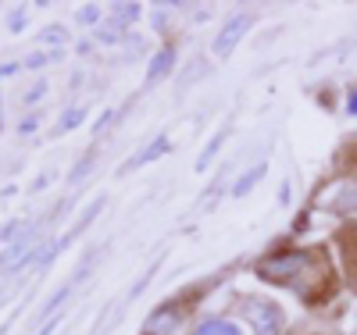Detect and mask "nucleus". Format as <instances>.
I'll return each mask as SVG.
<instances>
[{
	"label": "nucleus",
	"mask_w": 357,
	"mask_h": 335,
	"mask_svg": "<svg viewBox=\"0 0 357 335\" xmlns=\"http://www.w3.org/2000/svg\"><path fill=\"white\" fill-rule=\"evenodd\" d=\"M250 25H254V15H250V11H240V15H232V18H229V22L222 25L218 40H215V54H218V57L232 54V50H236V43H240V36L247 33Z\"/></svg>",
	"instance_id": "nucleus-3"
},
{
	"label": "nucleus",
	"mask_w": 357,
	"mask_h": 335,
	"mask_svg": "<svg viewBox=\"0 0 357 335\" xmlns=\"http://www.w3.org/2000/svg\"><path fill=\"white\" fill-rule=\"evenodd\" d=\"M15 72H18L15 65H0V75H15Z\"/></svg>",
	"instance_id": "nucleus-16"
},
{
	"label": "nucleus",
	"mask_w": 357,
	"mask_h": 335,
	"mask_svg": "<svg viewBox=\"0 0 357 335\" xmlns=\"http://www.w3.org/2000/svg\"><path fill=\"white\" fill-rule=\"evenodd\" d=\"M172 65H175V50L172 47H165L154 61H151V72H146V86H154V82H161L168 72H172Z\"/></svg>",
	"instance_id": "nucleus-5"
},
{
	"label": "nucleus",
	"mask_w": 357,
	"mask_h": 335,
	"mask_svg": "<svg viewBox=\"0 0 357 335\" xmlns=\"http://www.w3.org/2000/svg\"><path fill=\"white\" fill-rule=\"evenodd\" d=\"M29 254H33V239H29V235H25V239H15L11 247H8V254L0 257V267L8 271V267H15V264L29 260Z\"/></svg>",
	"instance_id": "nucleus-6"
},
{
	"label": "nucleus",
	"mask_w": 357,
	"mask_h": 335,
	"mask_svg": "<svg viewBox=\"0 0 357 335\" xmlns=\"http://www.w3.org/2000/svg\"><path fill=\"white\" fill-rule=\"evenodd\" d=\"M175 321H178V314L172 307H161V311H154L151 321H146V332L151 335H168V332H175Z\"/></svg>",
	"instance_id": "nucleus-7"
},
{
	"label": "nucleus",
	"mask_w": 357,
	"mask_h": 335,
	"mask_svg": "<svg viewBox=\"0 0 357 335\" xmlns=\"http://www.w3.org/2000/svg\"><path fill=\"white\" fill-rule=\"evenodd\" d=\"M261 275L301 293V275H325V271H321V260L314 254L293 250V254H279V257L261 260Z\"/></svg>",
	"instance_id": "nucleus-1"
},
{
	"label": "nucleus",
	"mask_w": 357,
	"mask_h": 335,
	"mask_svg": "<svg viewBox=\"0 0 357 335\" xmlns=\"http://www.w3.org/2000/svg\"><path fill=\"white\" fill-rule=\"evenodd\" d=\"M197 335H243V332L236 325H229V321H204L197 328Z\"/></svg>",
	"instance_id": "nucleus-9"
},
{
	"label": "nucleus",
	"mask_w": 357,
	"mask_h": 335,
	"mask_svg": "<svg viewBox=\"0 0 357 335\" xmlns=\"http://www.w3.org/2000/svg\"><path fill=\"white\" fill-rule=\"evenodd\" d=\"M222 143H225V132H218L211 143H207V150H204V154H200V161H197V171H204L207 164H211V157L218 154V146H222Z\"/></svg>",
	"instance_id": "nucleus-10"
},
{
	"label": "nucleus",
	"mask_w": 357,
	"mask_h": 335,
	"mask_svg": "<svg viewBox=\"0 0 357 335\" xmlns=\"http://www.w3.org/2000/svg\"><path fill=\"white\" fill-rule=\"evenodd\" d=\"M54 328H57V321H50V325H43V328H40V332H36V335H50V332H54Z\"/></svg>",
	"instance_id": "nucleus-15"
},
{
	"label": "nucleus",
	"mask_w": 357,
	"mask_h": 335,
	"mask_svg": "<svg viewBox=\"0 0 357 335\" xmlns=\"http://www.w3.org/2000/svg\"><path fill=\"white\" fill-rule=\"evenodd\" d=\"M264 168H268V164L261 161V164H254V168H250L247 175H240V182H236V189H232V193H236V196H247V193L254 189V182H257V178L264 175Z\"/></svg>",
	"instance_id": "nucleus-8"
},
{
	"label": "nucleus",
	"mask_w": 357,
	"mask_h": 335,
	"mask_svg": "<svg viewBox=\"0 0 357 335\" xmlns=\"http://www.w3.org/2000/svg\"><path fill=\"white\" fill-rule=\"evenodd\" d=\"M93 164H97V157H93V154H86V161H79V164H75V171L68 175V182H79V178H82L89 168H93Z\"/></svg>",
	"instance_id": "nucleus-13"
},
{
	"label": "nucleus",
	"mask_w": 357,
	"mask_h": 335,
	"mask_svg": "<svg viewBox=\"0 0 357 335\" xmlns=\"http://www.w3.org/2000/svg\"><path fill=\"white\" fill-rule=\"evenodd\" d=\"M243 311H247V318L257 325V335H279V328H282V311L275 307V303L250 299Z\"/></svg>",
	"instance_id": "nucleus-2"
},
{
	"label": "nucleus",
	"mask_w": 357,
	"mask_h": 335,
	"mask_svg": "<svg viewBox=\"0 0 357 335\" xmlns=\"http://www.w3.org/2000/svg\"><path fill=\"white\" fill-rule=\"evenodd\" d=\"M40 40H43V43H54V40H57V43H65L68 33H65L61 25H50V29H43V33H40Z\"/></svg>",
	"instance_id": "nucleus-12"
},
{
	"label": "nucleus",
	"mask_w": 357,
	"mask_h": 335,
	"mask_svg": "<svg viewBox=\"0 0 357 335\" xmlns=\"http://www.w3.org/2000/svg\"><path fill=\"white\" fill-rule=\"evenodd\" d=\"M165 150H168V139L165 136H158L151 146H146V150H139V154L136 157H129L126 164H122V171H132V168H139V164H151V161H158L161 154H165Z\"/></svg>",
	"instance_id": "nucleus-4"
},
{
	"label": "nucleus",
	"mask_w": 357,
	"mask_h": 335,
	"mask_svg": "<svg viewBox=\"0 0 357 335\" xmlns=\"http://www.w3.org/2000/svg\"><path fill=\"white\" fill-rule=\"evenodd\" d=\"M79 22H89V25H93V22H97V8H82V11H79Z\"/></svg>",
	"instance_id": "nucleus-14"
},
{
	"label": "nucleus",
	"mask_w": 357,
	"mask_h": 335,
	"mask_svg": "<svg viewBox=\"0 0 357 335\" xmlns=\"http://www.w3.org/2000/svg\"><path fill=\"white\" fill-rule=\"evenodd\" d=\"M82 118H86V111H82V107H75V111H68V114L61 118V129H57V132H72V129L79 125V121H82Z\"/></svg>",
	"instance_id": "nucleus-11"
}]
</instances>
